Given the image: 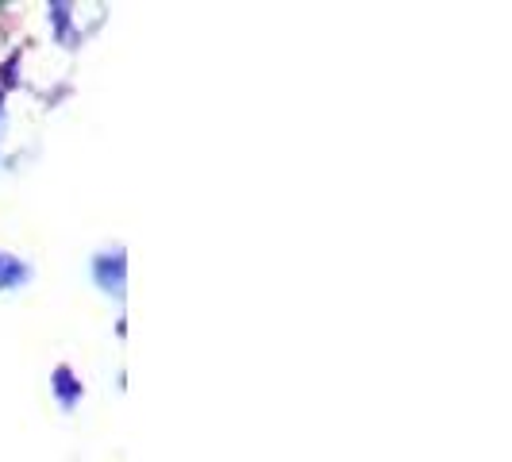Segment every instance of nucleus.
<instances>
[{
	"label": "nucleus",
	"mask_w": 512,
	"mask_h": 462,
	"mask_svg": "<svg viewBox=\"0 0 512 462\" xmlns=\"http://www.w3.org/2000/svg\"><path fill=\"white\" fill-rule=\"evenodd\" d=\"M93 278H97V285H101L104 293L124 297V251L97 258V262H93Z\"/></svg>",
	"instance_id": "nucleus-1"
},
{
	"label": "nucleus",
	"mask_w": 512,
	"mask_h": 462,
	"mask_svg": "<svg viewBox=\"0 0 512 462\" xmlns=\"http://www.w3.org/2000/svg\"><path fill=\"white\" fill-rule=\"evenodd\" d=\"M27 282V266L20 258L0 255V289H16V285Z\"/></svg>",
	"instance_id": "nucleus-2"
},
{
	"label": "nucleus",
	"mask_w": 512,
	"mask_h": 462,
	"mask_svg": "<svg viewBox=\"0 0 512 462\" xmlns=\"http://www.w3.org/2000/svg\"><path fill=\"white\" fill-rule=\"evenodd\" d=\"M54 382H58V397H62V405L70 409V405H74V397L81 393L77 382H74V374H70V370H58V374H54Z\"/></svg>",
	"instance_id": "nucleus-3"
}]
</instances>
